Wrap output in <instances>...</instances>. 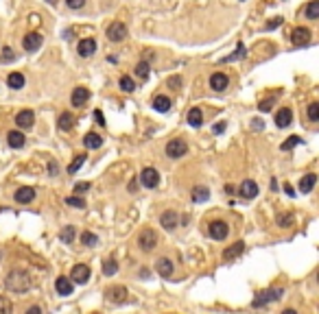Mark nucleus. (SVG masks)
I'll list each match as a JSON object with an SVG mask.
<instances>
[{"label": "nucleus", "instance_id": "obj_1", "mask_svg": "<svg viewBox=\"0 0 319 314\" xmlns=\"http://www.w3.org/2000/svg\"><path fill=\"white\" fill-rule=\"evenodd\" d=\"M4 288L11 290V293H26L31 288V275L22 269H16L7 275L4 279Z\"/></svg>", "mask_w": 319, "mask_h": 314}, {"label": "nucleus", "instance_id": "obj_2", "mask_svg": "<svg viewBox=\"0 0 319 314\" xmlns=\"http://www.w3.org/2000/svg\"><path fill=\"white\" fill-rule=\"evenodd\" d=\"M284 294V290L282 288H269V290H262V293H258L256 294V299H254V303L251 306L254 308H265L267 303H271V301H278L280 297Z\"/></svg>", "mask_w": 319, "mask_h": 314}, {"label": "nucleus", "instance_id": "obj_3", "mask_svg": "<svg viewBox=\"0 0 319 314\" xmlns=\"http://www.w3.org/2000/svg\"><path fill=\"white\" fill-rule=\"evenodd\" d=\"M186 153H188V144H186V140L175 138V140H171V142L166 144V157L180 159V157H184Z\"/></svg>", "mask_w": 319, "mask_h": 314}, {"label": "nucleus", "instance_id": "obj_4", "mask_svg": "<svg viewBox=\"0 0 319 314\" xmlns=\"http://www.w3.org/2000/svg\"><path fill=\"white\" fill-rule=\"evenodd\" d=\"M138 245H140V249L142 251H153L156 249V245H158L156 231H153V229H144V231L138 236Z\"/></svg>", "mask_w": 319, "mask_h": 314}, {"label": "nucleus", "instance_id": "obj_5", "mask_svg": "<svg viewBox=\"0 0 319 314\" xmlns=\"http://www.w3.org/2000/svg\"><path fill=\"white\" fill-rule=\"evenodd\" d=\"M127 37V26L123 22H112L107 26V40L110 42H123Z\"/></svg>", "mask_w": 319, "mask_h": 314}, {"label": "nucleus", "instance_id": "obj_6", "mask_svg": "<svg viewBox=\"0 0 319 314\" xmlns=\"http://www.w3.org/2000/svg\"><path fill=\"white\" fill-rule=\"evenodd\" d=\"M140 184H142L144 188H156V186L160 184V172L151 166L144 168V170L140 172Z\"/></svg>", "mask_w": 319, "mask_h": 314}, {"label": "nucleus", "instance_id": "obj_7", "mask_svg": "<svg viewBox=\"0 0 319 314\" xmlns=\"http://www.w3.org/2000/svg\"><path fill=\"white\" fill-rule=\"evenodd\" d=\"M70 279L74 284H86L90 279V266L86 264H74L72 271H70Z\"/></svg>", "mask_w": 319, "mask_h": 314}, {"label": "nucleus", "instance_id": "obj_8", "mask_svg": "<svg viewBox=\"0 0 319 314\" xmlns=\"http://www.w3.org/2000/svg\"><path fill=\"white\" fill-rule=\"evenodd\" d=\"M291 42H293V46H308V42H311V31L306 29V26H297V29H293L291 33Z\"/></svg>", "mask_w": 319, "mask_h": 314}, {"label": "nucleus", "instance_id": "obj_9", "mask_svg": "<svg viewBox=\"0 0 319 314\" xmlns=\"http://www.w3.org/2000/svg\"><path fill=\"white\" fill-rule=\"evenodd\" d=\"M105 297L110 299L112 303H125L129 299V293H127L125 286H112V288L105 293Z\"/></svg>", "mask_w": 319, "mask_h": 314}, {"label": "nucleus", "instance_id": "obj_10", "mask_svg": "<svg viewBox=\"0 0 319 314\" xmlns=\"http://www.w3.org/2000/svg\"><path fill=\"white\" fill-rule=\"evenodd\" d=\"M228 223H223V220H214V223H210V236L214 238V240H225L228 238Z\"/></svg>", "mask_w": 319, "mask_h": 314}, {"label": "nucleus", "instance_id": "obj_11", "mask_svg": "<svg viewBox=\"0 0 319 314\" xmlns=\"http://www.w3.org/2000/svg\"><path fill=\"white\" fill-rule=\"evenodd\" d=\"M22 46H24V50H29V53H33V50H37L42 46V35L35 31H31L29 35H24V40H22Z\"/></svg>", "mask_w": 319, "mask_h": 314}, {"label": "nucleus", "instance_id": "obj_12", "mask_svg": "<svg viewBox=\"0 0 319 314\" xmlns=\"http://www.w3.org/2000/svg\"><path fill=\"white\" fill-rule=\"evenodd\" d=\"M33 123H35V114H33L31 109H22L20 114L16 116V125L20 126V129H31Z\"/></svg>", "mask_w": 319, "mask_h": 314}, {"label": "nucleus", "instance_id": "obj_13", "mask_svg": "<svg viewBox=\"0 0 319 314\" xmlns=\"http://www.w3.org/2000/svg\"><path fill=\"white\" fill-rule=\"evenodd\" d=\"M156 273L160 275V277H171L173 275V262L168 260V257H160V260L156 262Z\"/></svg>", "mask_w": 319, "mask_h": 314}, {"label": "nucleus", "instance_id": "obj_14", "mask_svg": "<svg viewBox=\"0 0 319 314\" xmlns=\"http://www.w3.org/2000/svg\"><path fill=\"white\" fill-rule=\"evenodd\" d=\"M77 50H79V55H81V57H92V55H94V50H96V42L92 40V37H86V40L79 42Z\"/></svg>", "mask_w": 319, "mask_h": 314}, {"label": "nucleus", "instance_id": "obj_15", "mask_svg": "<svg viewBox=\"0 0 319 314\" xmlns=\"http://www.w3.org/2000/svg\"><path fill=\"white\" fill-rule=\"evenodd\" d=\"M177 212H173V209H166V212L160 216V223H162V227L166 229V231H173V229L177 227Z\"/></svg>", "mask_w": 319, "mask_h": 314}, {"label": "nucleus", "instance_id": "obj_16", "mask_svg": "<svg viewBox=\"0 0 319 314\" xmlns=\"http://www.w3.org/2000/svg\"><path fill=\"white\" fill-rule=\"evenodd\" d=\"M238 192H241L243 199H256L258 196V184L256 181H251V179H245L241 184V190Z\"/></svg>", "mask_w": 319, "mask_h": 314}, {"label": "nucleus", "instance_id": "obj_17", "mask_svg": "<svg viewBox=\"0 0 319 314\" xmlns=\"http://www.w3.org/2000/svg\"><path fill=\"white\" fill-rule=\"evenodd\" d=\"M88 98H90V90H88V87H74L70 101H72L74 107H81V105H86L88 103Z\"/></svg>", "mask_w": 319, "mask_h": 314}, {"label": "nucleus", "instance_id": "obj_18", "mask_svg": "<svg viewBox=\"0 0 319 314\" xmlns=\"http://www.w3.org/2000/svg\"><path fill=\"white\" fill-rule=\"evenodd\" d=\"M228 83H229V79L225 77L223 72H214L212 77H210V87H212L214 92H223L225 87H228Z\"/></svg>", "mask_w": 319, "mask_h": 314}, {"label": "nucleus", "instance_id": "obj_19", "mask_svg": "<svg viewBox=\"0 0 319 314\" xmlns=\"http://www.w3.org/2000/svg\"><path fill=\"white\" fill-rule=\"evenodd\" d=\"M55 290H57L62 297H68V294L74 290L72 279H70V277H57V282H55Z\"/></svg>", "mask_w": 319, "mask_h": 314}, {"label": "nucleus", "instance_id": "obj_20", "mask_svg": "<svg viewBox=\"0 0 319 314\" xmlns=\"http://www.w3.org/2000/svg\"><path fill=\"white\" fill-rule=\"evenodd\" d=\"M315 184H317V175L315 172H308V175H304L302 179H299V192H302V194H308V192L315 188Z\"/></svg>", "mask_w": 319, "mask_h": 314}, {"label": "nucleus", "instance_id": "obj_21", "mask_svg": "<svg viewBox=\"0 0 319 314\" xmlns=\"http://www.w3.org/2000/svg\"><path fill=\"white\" fill-rule=\"evenodd\" d=\"M245 251V242H234L232 247H228V249L223 251V260L225 262H229V260H236L241 253Z\"/></svg>", "mask_w": 319, "mask_h": 314}, {"label": "nucleus", "instance_id": "obj_22", "mask_svg": "<svg viewBox=\"0 0 319 314\" xmlns=\"http://www.w3.org/2000/svg\"><path fill=\"white\" fill-rule=\"evenodd\" d=\"M291 120H293V111L289 109V107H282V109L275 114V125L280 126V129H284V126L291 125Z\"/></svg>", "mask_w": 319, "mask_h": 314}, {"label": "nucleus", "instance_id": "obj_23", "mask_svg": "<svg viewBox=\"0 0 319 314\" xmlns=\"http://www.w3.org/2000/svg\"><path fill=\"white\" fill-rule=\"evenodd\" d=\"M7 142H9V147H11V148H22V147H24V142H26V138L22 135V131H9V133H7Z\"/></svg>", "mask_w": 319, "mask_h": 314}, {"label": "nucleus", "instance_id": "obj_24", "mask_svg": "<svg viewBox=\"0 0 319 314\" xmlns=\"http://www.w3.org/2000/svg\"><path fill=\"white\" fill-rule=\"evenodd\" d=\"M24 83H26V79H24V74L22 72H11L7 77V85L11 87V90H22Z\"/></svg>", "mask_w": 319, "mask_h": 314}, {"label": "nucleus", "instance_id": "obj_25", "mask_svg": "<svg viewBox=\"0 0 319 314\" xmlns=\"http://www.w3.org/2000/svg\"><path fill=\"white\" fill-rule=\"evenodd\" d=\"M186 120H188L190 126H201V125H204V111H201L199 107H192V109H188Z\"/></svg>", "mask_w": 319, "mask_h": 314}, {"label": "nucleus", "instance_id": "obj_26", "mask_svg": "<svg viewBox=\"0 0 319 314\" xmlns=\"http://www.w3.org/2000/svg\"><path fill=\"white\" fill-rule=\"evenodd\" d=\"M33 199H35V190H33V188H20L16 192V201H18V203H22V205L31 203Z\"/></svg>", "mask_w": 319, "mask_h": 314}, {"label": "nucleus", "instance_id": "obj_27", "mask_svg": "<svg viewBox=\"0 0 319 314\" xmlns=\"http://www.w3.org/2000/svg\"><path fill=\"white\" fill-rule=\"evenodd\" d=\"M153 109L160 111V114H166L171 109V98L168 96H156L153 98Z\"/></svg>", "mask_w": 319, "mask_h": 314}, {"label": "nucleus", "instance_id": "obj_28", "mask_svg": "<svg viewBox=\"0 0 319 314\" xmlns=\"http://www.w3.org/2000/svg\"><path fill=\"white\" fill-rule=\"evenodd\" d=\"M83 144H86V148H101L103 138L98 133H88L86 138H83Z\"/></svg>", "mask_w": 319, "mask_h": 314}, {"label": "nucleus", "instance_id": "obj_29", "mask_svg": "<svg viewBox=\"0 0 319 314\" xmlns=\"http://www.w3.org/2000/svg\"><path fill=\"white\" fill-rule=\"evenodd\" d=\"M59 238H62V242H66V245H72L74 238H77V229H74L72 225H68V227H64V229H62Z\"/></svg>", "mask_w": 319, "mask_h": 314}, {"label": "nucleus", "instance_id": "obj_30", "mask_svg": "<svg viewBox=\"0 0 319 314\" xmlns=\"http://www.w3.org/2000/svg\"><path fill=\"white\" fill-rule=\"evenodd\" d=\"M208 199H210V190L208 188L199 186V188L192 190V201H195V203H205Z\"/></svg>", "mask_w": 319, "mask_h": 314}, {"label": "nucleus", "instance_id": "obj_31", "mask_svg": "<svg viewBox=\"0 0 319 314\" xmlns=\"http://www.w3.org/2000/svg\"><path fill=\"white\" fill-rule=\"evenodd\" d=\"M57 125H59V129H62V131H70V129H72V126H74V118H72V114H68V111H64V114L59 116Z\"/></svg>", "mask_w": 319, "mask_h": 314}, {"label": "nucleus", "instance_id": "obj_32", "mask_svg": "<svg viewBox=\"0 0 319 314\" xmlns=\"http://www.w3.org/2000/svg\"><path fill=\"white\" fill-rule=\"evenodd\" d=\"M116 271H118V264H116V260L107 257V260L103 262V275H105V277H112V275H116Z\"/></svg>", "mask_w": 319, "mask_h": 314}, {"label": "nucleus", "instance_id": "obj_33", "mask_svg": "<svg viewBox=\"0 0 319 314\" xmlns=\"http://www.w3.org/2000/svg\"><path fill=\"white\" fill-rule=\"evenodd\" d=\"M306 18L308 20H317L319 18V0H311V2L306 4Z\"/></svg>", "mask_w": 319, "mask_h": 314}, {"label": "nucleus", "instance_id": "obj_34", "mask_svg": "<svg viewBox=\"0 0 319 314\" xmlns=\"http://www.w3.org/2000/svg\"><path fill=\"white\" fill-rule=\"evenodd\" d=\"M245 57V46L238 42V46H236V53H232V55H228V57H223L221 59V63H229V62H236V59H243Z\"/></svg>", "mask_w": 319, "mask_h": 314}, {"label": "nucleus", "instance_id": "obj_35", "mask_svg": "<svg viewBox=\"0 0 319 314\" xmlns=\"http://www.w3.org/2000/svg\"><path fill=\"white\" fill-rule=\"evenodd\" d=\"M120 90L127 92V94H131V92L136 90V83L131 77H120Z\"/></svg>", "mask_w": 319, "mask_h": 314}, {"label": "nucleus", "instance_id": "obj_36", "mask_svg": "<svg viewBox=\"0 0 319 314\" xmlns=\"http://www.w3.org/2000/svg\"><path fill=\"white\" fill-rule=\"evenodd\" d=\"M136 77L142 79V81H147V79H149V63L140 62L138 65H136Z\"/></svg>", "mask_w": 319, "mask_h": 314}, {"label": "nucleus", "instance_id": "obj_37", "mask_svg": "<svg viewBox=\"0 0 319 314\" xmlns=\"http://www.w3.org/2000/svg\"><path fill=\"white\" fill-rule=\"evenodd\" d=\"M297 144H302V138H299V135H291L287 142H282V147L280 148H282V151H291V148H295Z\"/></svg>", "mask_w": 319, "mask_h": 314}, {"label": "nucleus", "instance_id": "obj_38", "mask_svg": "<svg viewBox=\"0 0 319 314\" xmlns=\"http://www.w3.org/2000/svg\"><path fill=\"white\" fill-rule=\"evenodd\" d=\"M81 242L86 247H96L98 245V238L92 231H86V233H81Z\"/></svg>", "mask_w": 319, "mask_h": 314}, {"label": "nucleus", "instance_id": "obj_39", "mask_svg": "<svg viewBox=\"0 0 319 314\" xmlns=\"http://www.w3.org/2000/svg\"><path fill=\"white\" fill-rule=\"evenodd\" d=\"M66 203H68L70 208H79V209L86 208V199H83V196H68V199H66Z\"/></svg>", "mask_w": 319, "mask_h": 314}, {"label": "nucleus", "instance_id": "obj_40", "mask_svg": "<svg viewBox=\"0 0 319 314\" xmlns=\"http://www.w3.org/2000/svg\"><path fill=\"white\" fill-rule=\"evenodd\" d=\"M83 162H86V155H77V159H74V162L68 166V175H74V172L83 166Z\"/></svg>", "mask_w": 319, "mask_h": 314}, {"label": "nucleus", "instance_id": "obj_41", "mask_svg": "<svg viewBox=\"0 0 319 314\" xmlns=\"http://www.w3.org/2000/svg\"><path fill=\"white\" fill-rule=\"evenodd\" d=\"M308 118H311L313 123L319 120V103H311V105H308Z\"/></svg>", "mask_w": 319, "mask_h": 314}, {"label": "nucleus", "instance_id": "obj_42", "mask_svg": "<svg viewBox=\"0 0 319 314\" xmlns=\"http://www.w3.org/2000/svg\"><path fill=\"white\" fill-rule=\"evenodd\" d=\"M11 310H13L11 301H9V299H4V297H0V314H9Z\"/></svg>", "mask_w": 319, "mask_h": 314}, {"label": "nucleus", "instance_id": "obj_43", "mask_svg": "<svg viewBox=\"0 0 319 314\" xmlns=\"http://www.w3.org/2000/svg\"><path fill=\"white\" fill-rule=\"evenodd\" d=\"M278 225L280 227H289V225H293V214H282V216H278Z\"/></svg>", "mask_w": 319, "mask_h": 314}, {"label": "nucleus", "instance_id": "obj_44", "mask_svg": "<svg viewBox=\"0 0 319 314\" xmlns=\"http://www.w3.org/2000/svg\"><path fill=\"white\" fill-rule=\"evenodd\" d=\"M90 188H92V184H88V181H81V184L74 186V192H79V194H81V192H88Z\"/></svg>", "mask_w": 319, "mask_h": 314}, {"label": "nucleus", "instance_id": "obj_45", "mask_svg": "<svg viewBox=\"0 0 319 314\" xmlns=\"http://www.w3.org/2000/svg\"><path fill=\"white\" fill-rule=\"evenodd\" d=\"M66 4H68L70 9H81L83 4H86V0H66Z\"/></svg>", "mask_w": 319, "mask_h": 314}, {"label": "nucleus", "instance_id": "obj_46", "mask_svg": "<svg viewBox=\"0 0 319 314\" xmlns=\"http://www.w3.org/2000/svg\"><path fill=\"white\" fill-rule=\"evenodd\" d=\"M282 22H284V18H275V20H271L269 24H267V31H273L275 26H280V24H282Z\"/></svg>", "mask_w": 319, "mask_h": 314}, {"label": "nucleus", "instance_id": "obj_47", "mask_svg": "<svg viewBox=\"0 0 319 314\" xmlns=\"http://www.w3.org/2000/svg\"><path fill=\"white\" fill-rule=\"evenodd\" d=\"M2 57H0V62H13V55H11V48H4L2 50Z\"/></svg>", "mask_w": 319, "mask_h": 314}, {"label": "nucleus", "instance_id": "obj_48", "mask_svg": "<svg viewBox=\"0 0 319 314\" xmlns=\"http://www.w3.org/2000/svg\"><path fill=\"white\" fill-rule=\"evenodd\" d=\"M258 109H260V111H269L271 109V101H262L260 105H258Z\"/></svg>", "mask_w": 319, "mask_h": 314}, {"label": "nucleus", "instance_id": "obj_49", "mask_svg": "<svg viewBox=\"0 0 319 314\" xmlns=\"http://www.w3.org/2000/svg\"><path fill=\"white\" fill-rule=\"evenodd\" d=\"M94 118H96V123H98V125H101V126H103V125H105V118H103V114H101V109H96V111H94Z\"/></svg>", "mask_w": 319, "mask_h": 314}, {"label": "nucleus", "instance_id": "obj_50", "mask_svg": "<svg viewBox=\"0 0 319 314\" xmlns=\"http://www.w3.org/2000/svg\"><path fill=\"white\" fill-rule=\"evenodd\" d=\"M212 131H214V133H223V131H225V123L217 125V126H212Z\"/></svg>", "mask_w": 319, "mask_h": 314}, {"label": "nucleus", "instance_id": "obj_51", "mask_svg": "<svg viewBox=\"0 0 319 314\" xmlns=\"http://www.w3.org/2000/svg\"><path fill=\"white\" fill-rule=\"evenodd\" d=\"M29 314H42V308H37V306H33V308H29V310H26Z\"/></svg>", "mask_w": 319, "mask_h": 314}, {"label": "nucleus", "instance_id": "obj_52", "mask_svg": "<svg viewBox=\"0 0 319 314\" xmlns=\"http://www.w3.org/2000/svg\"><path fill=\"white\" fill-rule=\"evenodd\" d=\"M48 170H50V175H57V166H55V162L48 164Z\"/></svg>", "mask_w": 319, "mask_h": 314}, {"label": "nucleus", "instance_id": "obj_53", "mask_svg": "<svg viewBox=\"0 0 319 314\" xmlns=\"http://www.w3.org/2000/svg\"><path fill=\"white\" fill-rule=\"evenodd\" d=\"M284 192H287V194H289V196H295V192H293V188H291V186H289V184H284Z\"/></svg>", "mask_w": 319, "mask_h": 314}, {"label": "nucleus", "instance_id": "obj_54", "mask_svg": "<svg viewBox=\"0 0 319 314\" xmlns=\"http://www.w3.org/2000/svg\"><path fill=\"white\" fill-rule=\"evenodd\" d=\"M46 2H48V4H53V7H55V4H57V0H46Z\"/></svg>", "mask_w": 319, "mask_h": 314}]
</instances>
